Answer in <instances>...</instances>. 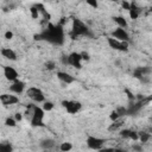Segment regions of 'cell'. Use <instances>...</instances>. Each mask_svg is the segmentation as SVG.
Instances as JSON below:
<instances>
[{"label":"cell","mask_w":152,"mask_h":152,"mask_svg":"<svg viewBox=\"0 0 152 152\" xmlns=\"http://www.w3.org/2000/svg\"><path fill=\"white\" fill-rule=\"evenodd\" d=\"M38 38L48 40L49 43H52V44L61 45L64 42V31H63L62 26H59V25H49V27L46 30H44L38 36Z\"/></svg>","instance_id":"cell-1"},{"label":"cell","mask_w":152,"mask_h":152,"mask_svg":"<svg viewBox=\"0 0 152 152\" xmlns=\"http://www.w3.org/2000/svg\"><path fill=\"white\" fill-rule=\"evenodd\" d=\"M71 33H72L74 37H87V36H90L89 27L80 19H74L72 20Z\"/></svg>","instance_id":"cell-2"},{"label":"cell","mask_w":152,"mask_h":152,"mask_svg":"<svg viewBox=\"0 0 152 152\" xmlns=\"http://www.w3.org/2000/svg\"><path fill=\"white\" fill-rule=\"evenodd\" d=\"M44 113L45 110L43 107H38L33 104V113L30 119V124L33 127H43L44 126Z\"/></svg>","instance_id":"cell-3"},{"label":"cell","mask_w":152,"mask_h":152,"mask_svg":"<svg viewBox=\"0 0 152 152\" xmlns=\"http://www.w3.org/2000/svg\"><path fill=\"white\" fill-rule=\"evenodd\" d=\"M107 43L109 45V48H112L113 50H116V51H122V52H126L128 50V42H122V40H119L112 36H109L107 38Z\"/></svg>","instance_id":"cell-4"},{"label":"cell","mask_w":152,"mask_h":152,"mask_svg":"<svg viewBox=\"0 0 152 152\" xmlns=\"http://www.w3.org/2000/svg\"><path fill=\"white\" fill-rule=\"evenodd\" d=\"M62 106L69 114H76L82 109V103L75 100H63Z\"/></svg>","instance_id":"cell-5"},{"label":"cell","mask_w":152,"mask_h":152,"mask_svg":"<svg viewBox=\"0 0 152 152\" xmlns=\"http://www.w3.org/2000/svg\"><path fill=\"white\" fill-rule=\"evenodd\" d=\"M26 94H27V96H28L33 102L40 103V102H44V101H45V95H44L43 90L39 89V88H37V87H30V88L26 90Z\"/></svg>","instance_id":"cell-6"},{"label":"cell","mask_w":152,"mask_h":152,"mask_svg":"<svg viewBox=\"0 0 152 152\" xmlns=\"http://www.w3.org/2000/svg\"><path fill=\"white\" fill-rule=\"evenodd\" d=\"M82 55L81 52H71L69 53L68 56H65V62L66 64L74 66V68H77V69H81L82 68Z\"/></svg>","instance_id":"cell-7"},{"label":"cell","mask_w":152,"mask_h":152,"mask_svg":"<svg viewBox=\"0 0 152 152\" xmlns=\"http://www.w3.org/2000/svg\"><path fill=\"white\" fill-rule=\"evenodd\" d=\"M86 142H87V146L91 150H102L106 140L95 135H88L86 139Z\"/></svg>","instance_id":"cell-8"},{"label":"cell","mask_w":152,"mask_h":152,"mask_svg":"<svg viewBox=\"0 0 152 152\" xmlns=\"http://www.w3.org/2000/svg\"><path fill=\"white\" fill-rule=\"evenodd\" d=\"M112 37L119 39V40H122V42H129V33L127 32V28H122V27H116L110 33Z\"/></svg>","instance_id":"cell-9"},{"label":"cell","mask_w":152,"mask_h":152,"mask_svg":"<svg viewBox=\"0 0 152 152\" xmlns=\"http://www.w3.org/2000/svg\"><path fill=\"white\" fill-rule=\"evenodd\" d=\"M0 102L4 106H12V104L19 103V97L17 95H14V93H12V94H2L0 96Z\"/></svg>","instance_id":"cell-10"},{"label":"cell","mask_w":152,"mask_h":152,"mask_svg":"<svg viewBox=\"0 0 152 152\" xmlns=\"http://www.w3.org/2000/svg\"><path fill=\"white\" fill-rule=\"evenodd\" d=\"M150 72H151V69H150V68H147V66H138V68L134 69L133 76H134L135 78L140 80V81L146 82V81H147V80H146V76H147Z\"/></svg>","instance_id":"cell-11"},{"label":"cell","mask_w":152,"mask_h":152,"mask_svg":"<svg viewBox=\"0 0 152 152\" xmlns=\"http://www.w3.org/2000/svg\"><path fill=\"white\" fill-rule=\"evenodd\" d=\"M4 76H5V78H6L7 81H10V82H13V81H15V80L19 78L18 71H17L13 66H10V65L4 66Z\"/></svg>","instance_id":"cell-12"},{"label":"cell","mask_w":152,"mask_h":152,"mask_svg":"<svg viewBox=\"0 0 152 152\" xmlns=\"http://www.w3.org/2000/svg\"><path fill=\"white\" fill-rule=\"evenodd\" d=\"M25 87H26L25 82H23V81H20V80L18 78V80H15V81H13V82L11 83V86H10V91H11V93H14V94H17V95H19V94H21V93L25 90Z\"/></svg>","instance_id":"cell-13"},{"label":"cell","mask_w":152,"mask_h":152,"mask_svg":"<svg viewBox=\"0 0 152 152\" xmlns=\"http://www.w3.org/2000/svg\"><path fill=\"white\" fill-rule=\"evenodd\" d=\"M57 78L64 84H71L75 82V77L65 71H57Z\"/></svg>","instance_id":"cell-14"},{"label":"cell","mask_w":152,"mask_h":152,"mask_svg":"<svg viewBox=\"0 0 152 152\" xmlns=\"http://www.w3.org/2000/svg\"><path fill=\"white\" fill-rule=\"evenodd\" d=\"M1 55H2V57H5L8 61H17V53L11 48H2L1 49Z\"/></svg>","instance_id":"cell-15"},{"label":"cell","mask_w":152,"mask_h":152,"mask_svg":"<svg viewBox=\"0 0 152 152\" xmlns=\"http://www.w3.org/2000/svg\"><path fill=\"white\" fill-rule=\"evenodd\" d=\"M39 146L43 150H52L56 146V141L53 139H51V138H45V139L40 140Z\"/></svg>","instance_id":"cell-16"},{"label":"cell","mask_w":152,"mask_h":152,"mask_svg":"<svg viewBox=\"0 0 152 152\" xmlns=\"http://www.w3.org/2000/svg\"><path fill=\"white\" fill-rule=\"evenodd\" d=\"M140 8L135 5V4H133V2H131V8L128 10V13H129V17H131V19H133V20H135V19H138L139 18V15H140Z\"/></svg>","instance_id":"cell-17"},{"label":"cell","mask_w":152,"mask_h":152,"mask_svg":"<svg viewBox=\"0 0 152 152\" xmlns=\"http://www.w3.org/2000/svg\"><path fill=\"white\" fill-rule=\"evenodd\" d=\"M113 19H114V21L116 23V25H118L119 27H122V28H127V27H128V23H127V20L125 19V17H122V15H116V17H114Z\"/></svg>","instance_id":"cell-18"},{"label":"cell","mask_w":152,"mask_h":152,"mask_svg":"<svg viewBox=\"0 0 152 152\" xmlns=\"http://www.w3.org/2000/svg\"><path fill=\"white\" fill-rule=\"evenodd\" d=\"M121 127H122V122L120 121V120H116V121H112V125L108 127V131L109 132H115V131H119V129H121Z\"/></svg>","instance_id":"cell-19"},{"label":"cell","mask_w":152,"mask_h":152,"mask_svg":"<svg viewBox=\"0 0 152 152\" xmlns=\"http://www.w3.org/2000/svg\"><path fill=\"white\" fill-rule=\"evenodd\" d=\"M0 151L1 152H12L13 151V146L10 142H1L0 144Z\"/></svg>","instance_id":"cell-20"},{"label":"cell","mask_w":152,"mask_h":152,"mask_svg":"<svg viewBox=\"0 0 152 152\" xmlns=\"http://www.w3.org/2000/svg\"><path fill=\"white\" fill-rule=\"evenodd\" d=\"M150 138H151V135L147 133V132H139V141L140 142H147L148 140H150Z\"/></svg>","instance_id":"cell-21"},{"label":"cell","mask_w":152,"mask_h":152,"mask_svg":"<svg viewBox=\"0 0 152 152\" xmlns=\"http://www.w3.org/2000/svg\"><path fill=\"white\" fill-rule=\"evenodd\" d=\"M43 109L45 110V112H50V110H52L53 109V107H55V104H53V102H51V101H44L43 102Z\"/></svg>","instance_id":"cell-22"},{"label":"cell","mask_w":152,"mask_h":152,"mask_svg":"<svg viewBox=\"0 0 152 152\" xmlns=\"http://www.w3.org/2000/svg\"><path fill=\"white\" fill-rule=\"evenodd\" d=\"M59 150L63 152H68V151L72 150V144L71 142H62L59 145Z\"/></svg>","instance_id":"cell-23"},{"label":"cell","mask_w":152,"mask_h":152,"mask_svg":"<svg viewBox=\"0 0 152 152\" xmlns=\"http://www.w3.org/2000/svg\"><path fill=\"white\" fill-rule=\"evenodd\" d=\"M17 122H18V121L15 120V118H14V116H13V118H12V116H10V118H7V119L5 120V125H6L7 127H14V126L17 125Z\"/></svg>","instance_id":"cell-24"},{"label":"cell","mask_w":152,"mask_h":152,"mask_svg":"<svg viewBox=\"0 0 152 152\" xmlns=\"http://www.w3.org/2000/svg\"><path fill=\"white\" fill-rule=\"evenodd\" d=\"M30 12H31V15H32V18H38L39 17V14H40V12H39V10H38V6L36 5V6H32L31 8H30Z\"/></svg>","instance_id":"cell-25"},{"label":"cell","mask_w":152,"mask_h":152,"mask_svg":"<svg viewBox=\"0 0 152 152\" xmlns=\"http://www.w3.org/2000/svg\"><path fill=\"white\" fill-rule=\"evenodd\" d=\"M120 116H121V115L118 113V110H113V112L109 114V119H110L112 121H116V120H119Z\"/></svg>","instance_id":"cell-26"},{"label":"cell","mask_w":152,"mask_h":152,"mask_svg":"<svg viewBox=\"0 0 152 152\" xmlns=\"http://www.w3.org/2000/svg\"><path fill=\"white\" fill-rule=\"evenodd\" d=\"M86 2L91 7V8H97L99 7V1L97 0H86Z\"/></svg>","instance_id":"cell-27"},{"label":"cell","mask_w":152,"mask_h":152,"mask_svg":"<svg viewBox=\"0 0 152 152\" xmlns=\"http://www.w3.org/2000/svg\"><path fill=\"white\" fill-rule=\"evenodd\" d=\"M55 62H52V61H49V62H46L45 63V68L48 69V70H53L55 69Z\"/></svg>","instance_id":"cell-28"},{"label":"cell","mask_w":152,"mask_h":152,"mask_svg":"<svg viewBox=\"0 0 152 152\" xmlns=\"http://www.w3.org/2000/svg\"><path fill=\"white\" fill-rule=\"evenodd\" d=\"M81 55H82V59H83V61H89V59H90V56H89L88 52L83 51V52H81Z\"/></svg>","instance_id":"cell-29"},{"label":"cell","mask_w":152,"mask_h":152,"mask_svg":"<svg viewBox=\"0 0 152 152\" xmlns=\"http://www.w3.org/2000/svg\"><path fill=\"white\" fill-rule=\"evenodd\" d=\"M121 6H122V7L125 8V10H127V11H128V10L131 8V4H129V2H127V1H125V0L122 1V4H121Z\"/></svg>","instance_id":"cell-30"},{"label":"cell","mask_w":152,"mask_h":152,"mask_svg":"<svg viewBox=\"0 0 152 152\" xmlns=\"http://www.w3.org/2000/svg\"><path fill=\"white\" fill-rule=\"evenodd\" d=\"M5 38L6 39H12L13 38V32L12 31H6L5 32Z\"/></svg>","instance_id":"cell-31"},{"label":"cell","mask_w":152,"mask_h":152,"mask_svg":"<svg viewBox=\"0 0 152 152\" xmlns=\"http://www.w3.org/2000/svg\"><path fill=\"white\" fill-rule=\"evenodd\" d=\"M23 116H24V114H21V113H15L14 114V118H15L17 121H21L23 120Z\"/></svg>","instance_id":"cell-32"},{"label":"cell","mask_w":152,"mask_h":152,"mask_svg":"<svg viewBox=\"0 0 152 152\" xmlns=\"http://www.w3.org/2000/svg\"><path fill=\"white\" fill-rule=\"evenodd\" d=\"M132 150H134V151H141V150H142V147H141L140 145H137V144H134V145L132 146Z\"/></svg>","instance_id":"cell-33"},{"label":"cell","mask_w":152,"mask_h":152,"mask_svg":"<svg viewBox=\"0 0 152 152\" xmlns=\"http://www.w3.org/2000/svg\"><path fill=\"white\" fill-rule=\"evenodd\" d=\"M152 101V94L151 95H148L146 99H145V102H151Z\"/></svg>","instance_id":"cell-34"},{"label":"cell","mask_w":152,"mask_h":152,"mask_svg":"<svg viewBox=\"0 0 152 152\" xmlns=\"http://www.w3.org/2000/svg\"><path fill=\"white\" fill-rule=\"evenodd\" d=\"M108 1H112V2H118L119 0H108Z\"/></svg>","instance_id":"cell-35"},{"label":"cell","mask_w":152,"mask_h":152,"mask_svg":"<svg viewBox=\"0 0 152 152\" xmlns=\"http://www.w3.org/2000/svg\"><path fill=\"white\" fill-rule=\"evenodd\" d=\"M150 11H151V12H152V7H151V8H150Z\"/></svg>","instance_id":"cell-36"},{"label":"cell","mask_w":152,"mask_h":152,"mask_svg":"<svg viewBox=\"0 0 152 152\" xmlns=\"http://www.w3.org/2000/svg\"><path fill=\"white\" fill-rule=\"evenodd\" d=\"M10 1H11V0H10Z\"/></svg>","instance_id":"cell-37"}]
</instances>
